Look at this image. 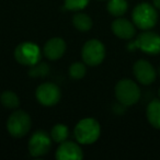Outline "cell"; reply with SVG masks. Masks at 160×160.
<instances>
[{"label":"cell","instance_id":"4","mask_svg":"<svg viewBox=\"0 0 160 160\" xmlns=\"http://www.w3.org/2000/svg\"><path fill=\"white\" fill-rule=\"evenodd\" d=\"M128 49H140L144 53L157 55L160 53V35L155 32L145 30L135 41L128 44Z\"/></svg>","mask_w":160,"mask_h":160},{"label":"cell","instance_id":"17","mask_svg":"<svg viewBox=\"0 0 160 160\" xmlns=\"http://www.w3.org/2000/svg\"><path fill=\"white\" fill-rule=\"evenodd\" d=\"M0 102L7 109H17L20 105V99L14 92L12 91H3L0 96Z\"/></svg>","mask_w":160,"mask_h":160},{"label":"cell","instance_id":"9","mask_svg":"<svg viewBox=\"0 0 160 160\" xmlns=\"http://www.w3.org/2000/svg\"><path fill=\"white\" fill-rule=\"evenodd\" d=\"M35 97L42 105L53 107L59 102L62 92L57 85L53 82H45L38 87L35 91Z\"/></svg>","mask_w":160,"mask_h":160},{"label":"cell","instance_id":"5","mask_svg":"<svg viewBox=\"0 0 160 160\" xmlns=\"http://www.w3.org/2000/svg\"><path fill=\"white\" fill-rule=\"evenodd\" d=\"M32 121L30 115L24 111H16L9 116L7 121V129L11 136L21 138L31 129Z\"/></svg>","mask_w":160,"mask_h":160},{"label":"cell","instance_id":"23","mask_svg":"<svg viewBox=\"0 0 160 160\" xmlns=\"http://www.w3.org/2000/svg\"><path fill=\"white\" fill-rule=\"evenodd\" d=\"M158 94H159V98H160V88H159V91H158Z\"/></svg>","mask_w":160,"mask_h":160},{"label":"cell","instance_id":"16","mask_svg":"<svg viewBox=\"0 0 160 160\" xmlns=\"http://www.w3.org/2000/svg\"><path fill=\"white\" fill-rule=\"evenodd\" d=\"M127 5L126 0H110L108 2V11L110 14L114 17H121L127 11Z\"/></svg>","mask_w":160,"mask_h":160},{"label":"cell","instance_id":"7","mask_svg":"<svg viewBox=\"0 0 160 160\" xmlns=\"http://www.w3.org/2000/svg\"><path fill=\"white\" fill-rule=\"evenodd\" d=\"M81 57L88 66H98L104 60L105 47L99 40H90L85 43L81 51Z\"/></svg>","mask_w":160,"mask_h":160},{"label":"cell","instance_id":"22","mask_svg":"<svg viewBox=\"0 0 160 160\" xmlns=\"http://www.w3.org/2000/svg\"><path fill=\"white\" fill-rule=\"evenodd\" d=\"M153 2V6H155V8H157V9H160V0H152Z\"/></svg>","mask_w":160,"mask_h":160},{"label":"cell","instance_id":"3","mask_svg":"<svg viewBox=\"0 0 160 160\" xmlns=\"http://www.w3.org/2000/svg\"><path fill=\"white\" fill-rule=\"evenodd\" d=\"M115 97L124 107L135 104L140 98V89L131 79L120 80L115 86Z\"/></svg>","mask_w":160,"mask_h":160},{"label":"cell","instance_id":"13","mask_svg":"<svg viewBox=\"0 0 160 160\" xmlns=\"http://www.w3.org/2000/svg\"><path fill=\"white\" fill-rule=\"evenodd\" d=\"M112 32L122 40H132L135 35V27L126 19H116L112 22Z\"/></svg>","mask_w":160,"mask_h":160},{"label":"cell","instance_id":"19","mask_svg":"<svg viewBox=\"0 0 160 160\" xmlns=\"http://www.w3.org/2000/svg\"><path fill=\"white\" fill-rule=\"evenodd\" d=\"M86 72H87V68H86L85 62H72L71 66L69 67V75L72 79H82L86 76Z\"/></svg>","mask_w":160,"mask_h":160},{"label":"cell","instance_id":"6","mask_svg":"<svg viewBox=\"0 0 160 160\" xmlns=\"http://www.w3.org/2000/svg\"><path fill=\"white\" fill-rule=\"evenodd\" d=\"M42 53L40 47L31 42H24L19 44L14 49V58L21 65L34 66L40 62Z\"/></svg>","mask_w":160,"mask_h":160},{"label":"cell","instance_id":"10","mask_svg":"<svg viewBox=\"0 0 160 160\" xmlns=\"http://www.w3.org/2000/svg\"><path fill=\"white\" fill-rule=\"evenodd\" d=\"M133 71L136 79L142 85L148 86L155 81L156 79V70L152 65L145 59H139L134 64Z\"/></svg>","mask_w":160,"mask_h":160},{"label":"cell","instance_id":"12","mask_svg":"<svg viewBox=\"0 0 160 160\" xmlns=\"http://www.w3.org/2000/svg\"><path fill=\"white\" fill-rule=\"evenodd\" d=\"M66 52V43L60 38H53L46 42L43 48L45 57L51 60H57L62 57Z\"/></svg>","mask_w":160,"mask_h":160},{"label":"cell","instance_id":"20","mask_svg":"<svg viewBox=\"0 0 160 160\" xmlns=\"http://www.w3.org/2000/svg\"><path fill=\"white\" fill-rule=\"evenodd\" d=\"M89 3V0H65V8L70 11H79L85 9Z\"/></svg>","mask_w":160,"mask_h":160},{"label":"cell","instance_id":"15","mask_svg":"<svg viewBox=\"0 0 160 160\" xmlns=\"http://www.w3.org/2000/svg\"><path fill=\"white\" fill-rule=\"evenodd\" d=\"M73 27L81 32H88L92 28V20L86 13H76L72 18Z\"/></svg>","mask_w":160,"mask_h":160},{"label":"cell","instance_id":"21","mask_svg":"<svg viewBox=\"0 0 160 160\" xmlns=\"http://www.w3.org/2000/svg\"><path fill=\"white\" fill-rule=\"evenodd\" d=\"M49 70V67L45 62H38L36 65L32 66V69L30 70V76L31 77H42L46 76Z\"/></svg>","mask_w":160,"mask_h":160},{"label":"cell","instance_id":"11","mask_svg":"<svg viewBox=\"0 0 160 160\" xmlns=\"http://www.w3.org/2000/svg\"><path fill=\"white\" fill-rule=\"evenodd\" d=\"M55 157L57 160H81L83 158V152L78 144L65 140L59 144Z\"/></svg>","mask_w":160,"mask_h":160},{"label":"cell","instance_id":"1","mask_svg":"<svg viewBox=\"0 0 160 160\" xmlns=\"http://www.w3.org/2000/svg\"><path fill=\"white\" fill-rule=\"evenodd\" d=\"M101 127L94 118H83L79 121L75 127V137L78 142L82 145H91L100 137Z\"/></svg>","mask_w":160,"mask_h":160},{"label":"cell","instance_id":"18","mask_svg":"<svg viewBox=\"0 0 160 160\" xmlns=\"http://www.w3.org/2000/svg\"><path fill=\"white\" fill-rule=\"evenodd\" d=\"M49 135L54 142L60 144V142L67 140L69 136V129L65 124H56L53 126Z\"/></svg>","mask_w":160,"mask_h":160},{"label":"cell","instance_id":"8","mask_svg":"<svg viewBox=\"0 0 160 160\" xmlns=\"http://www.w3.org/2000/svg\"><path fill=\"white\" fill-rule=\"evenodd\" d=\"M52 137L44 131H38L29 140V151L33 157H42L48 153L52 147Z\"/></svg>","mask_w":160,"mask_h":160},{"label":"cell","instance_id":"14","mask_svg":"<svg viewBox=\"0 0 160 160\" xmlns=\"http://www.w3.org/2000/svg\"><path fill=\"white\" fill-rule=\"evenodd\" d=\"M146 115L149 124L155 128L160 129V99H155L149 103Z\"/></svg>","mask_w":160,"mask_h":160},{"label":"cell","instance_id":"2","mask_svg":"<svg viewBox=\"0 0 160 160\" xmlns=\"http://www.w3.org/2000/svg\"><path fill=\"white\" fill-rule=\"evenodd\" d=\"M134 24L142 30H149L156 25L158 21V13L155 9V6H151L147 2H142L135 7L132 13Z\"/></svg>","mask_w":160,"mask_h":160}]
</instances>
